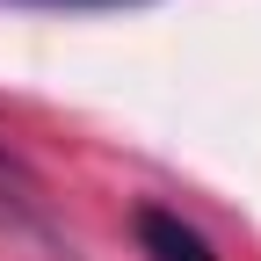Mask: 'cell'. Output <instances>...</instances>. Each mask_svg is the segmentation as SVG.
Wrapping results in <instances>:
<instances>
[{
    "label": "cell",
    "instance_id": "1",
    "mask_svg": "<svg viewBox=\"0 0 261 261\" xmlns=\"http://www.w3.org/2000/svg\"><path fill=\"white\" fill-rule=\"evenodd\" d=\"M130 225H138V247H145V261H218V247L196 232L181 211H160V203H145Z\"/></svg>",
    "mask_w": 261,
    "mask_h": 261
},
{
    "label": "cell",
    "instance_id": "2",
    "mask_svg": "<svg viewBox=\"0 0 261 261\" xmlns=\"http://www.w3.org/2000/svg\"><path fill=\"white\" fill-rule=\"evenodd\" d=\"M44 8H123V0H44Z\"/></svg>",
    "mask_w": 261,
    "mask_h": 261
}]
</instances>
